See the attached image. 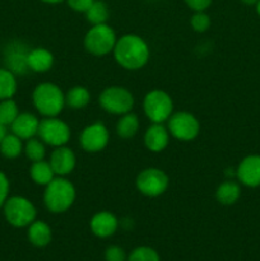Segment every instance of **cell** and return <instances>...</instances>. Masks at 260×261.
<instances>
[{
    "mask_svg": "<svg viewBox=\"0 0 260 261\" xmlns=\"http://www.w3.org/2000/svg\"><path fill=\"white\" fill-rule=\"evenodd\" d=\"M112 53L116 63L126 70H139L145 66L150 56L148 43L140 36L133 33L117 38Z\"/></svg>",
    "mask_w": 260,
    "mask_h": 261,
    "instance_id": "6da1fadb",
    "label": "cell"
},
{
    "mask_svg": "<svg viewBox=\"0 0 260 261\" xmlns=\"http://www.w3.org/2000/svg\"><path fill=\"white\" fill-rule=\"evenodd\" d=\"M75 188L66 178L55 177L48 185H46L43 193V203L51 213H64L74 204L75 200Z\"/></svg>",
    "mask_w": 260,
    "mask_h": 261,
    "instance_id": "7a4b0ae2",
    "label": "cell"
},
{
    "mask_svg": "<svg viewBox=\"0 0 260 261\" xmlns=\"http://www.w3.org/2000/svg\"><path fill=\"white\" fill-rule=\"evenodd\" d=\"M33 106L45 117H56L65 107V94L54 83H41L33 89Z\"/></svg>",
    "mask_w": 260,
    "mask_h": 261,
    "instance_id": "3957f363",
    "label": "cell"
},
{
    "mask_svg": "<svg viewBox=\"0 0 260 261\" xmlns=\"http://www.w3.org/2000/svg\"><path fill=\"white\" fill-rule=\"evenodd\" d=\"M116 41V33L110 25L96 24L84 36V48L94 56H105L114 51Z\"/></svg>",
    "mask_w": 260,
    "mask_h": 261,
    "instance_id": "277c9868",
    "label": "cell"
},
{
    "mask_svg": "<svg viewBox=\"0 0 260 261\" xmlns=\"http://www.w3.org/2000/svg\"><path fill=\"white\" fill-rule=\"evenodd\" d=\"M144 114L152 122L163 124L173 114V102L170 94L162 89L148 92L143 101Z\"/></svg>",
    "mask_w": 260,
    "mask_h": 261,
    "instance_id": "5b68a950",
    "label": "cell"
},
{
    "mask_svg": "<svg viewBox=\"0 0 260 261\" xmlns=\"http://www.w3.org/2000/svg\"><path fill=\"white\" fill-rule=\"evenodd\" d=\"M3 208H4L5 219L13 227L23 228L36 221L37 212H36L35 205L27 198H23V196L8 198Z\"/></svg>",
    "mask_w": 260,
    "mask_h": 261,
    "instance_id": "8992f818",
    "label": "cell"
},
{
    "mask_svg": "<svg viewBox=\"0 0 260 261\" xmlns=\"http://www.w3.org/2000/svg\"><path fill=\"white\" fill-rule=\"evenodd\" d=\"M98 102L102 109L109 114L124 115L132 111L134 106V97L132 92L124 87L111 86L102 91Z\"/></svg>",
    "mask_w": 260,
    "mask_h": 261,
    "instance_id": "52a82bcc",
    "label": "cell"
},
{
    "mask_svg": "<svg viewBox=\"0 0 260 261\" xmlns=\"http://www.w3.org/2000/svg\"><path fill=\"white\" fill-rule=\"evenodd\" d=\"M38 138L51 147H63L70 139V127L58 117H45L38 125Z\"/></svg>",
    "mask_w": 260,
    "mask_h": 261,
    "instance_id": "ba28073f",
    "label": "cell"
},
{
    "mask_svg": "<svg viewBox=\"0 0 260 261\" xmlns=\"http://www.w3.org/2000/svg\"><path fill=\"white\" fill-rule=\"evenodd\" d=\"M167 129L173 138L183 142H190L199 135L200 124L193 114L186 111L175 112L167 120Z\"/></svg>",
    "mask_w": 260,
    "mask_h": 261,
    "instance_id": "9c48e42d",
    "label": "cell"
},
{
    "mask_svg": "<svg viewBox=\"0 0 260 261\" xmlns=\"http://www.w3.org/2000/svg\"><path fill=\"white\" fill-rule=\"evenodd\" d=\"M168 184H170V178L166 175L165 171L154 167L143 170L135 180V185L140 194L149 198L162 195L167 190Z\"/></svg>",
    "mask_w": 260,
    "mask_h": 261,
    "instance_id": "30bf717a",
    "label": "cell"
},
{
    "mask_svg": "<svg viewBox=\"0 0 260 261\" xmlns=\"http://www.w3.org/2000/svg\"><path fill=\"white\" fill-rule=\"evenodd\" d=\"M110 134L102 122H94L83 129L81 134V145L86 152L97 153L107 147Z\"/></svg>",
    "mask_w": 260,
    "mask_h": 261,
    "instance_id": "8fae6325",
    "label": "cell"
},
{
    "mask_svg": "<svg viewBox=\"0 0 260 261\" xmlns=\"http://www.w3.org/2000/svg\"><path fill=\"white\" fill-rule=\"evenodd\" d=\"M237 180L247 188L260 186V155L250 154L239 163L236 168Z\"/></svg>",
    "mask_w": 260,
    "mask_h": 261,
    "instance_id": "7c38bea8",
    "label": "cell"
},
{
    "mask_svg": "<svg viewBox=\"0 0 260 261\" xmlns=\"http://www.w3.org/2000/svg\"><path fill=\"white\" fill-rule=\"evenodd\" d=\"M48 162H50L55 175L64 177L73 172V170L75 168L76 158L70 148L63 145V147H58L51 153Z\"/></svg>",
    "mask_w": 260,
    "mask_h": 261,
    "instance_id": "4fadbf2b",
    "label": "cell"
},
{
    "mask_svg": "<svg viewBox=\"0 0 260 261\" xmlns=\"http://www.w3.org/2000/svg\"><path fill=\"white\" fill-rule=\"evenodd\" d=\"M89 226H91V231L94 236L99 237V239H107L117 231L119 219L111 212L102 211L92 217Z\"/></svg>",
    "mask_w": 260,
    "mask_h": 261,
    "instance_id": "5bb4252c",
    "label": "cell"
},
{
    "mask_svg": "<svg viewBox=\"0 0 260 261\" xmlns=\"http://www.w3.org/2000/svg\"><path fill=\"white\" fill-rule=\"evenodd\" d=\"M28 53L30 50H27V47L22 43H12L5 51V63H7L8 70L12 71L13 74H19V75L27 73L30 70L27 65Z\"/></svg>",
    "mask_w": 260,
    "mask_h": 261,
    "instance_id": "9a60e30c",
    "label": "cell"
},
{
    "mask_svg": "<svg viewBox=\"0 0 260 261\" xmlns=\"http://www.w3.org/2000/svg\"><path fill=\"white\" fill-rule=\"evenodd\" d=\"M168 142H170V132L163 124L153 122L144 134V144L150 152H162L168 145Z\"/></svg>",
    "mask_w": 260,
    "mask_h": 261,
    "instance_id": "2e32d148",
    "label": "cell"
},
{
    "mask_svg": "<svg viewBox=\"0 0 260 261\" xmlns=\"http://www.w3.org/2000/svg\"><path fill=\"white\" fill-rule=\"evenodd\" d=\"M38 125H40V120L37 119V116L31 112H23L18 115L10 126H12L13 134H15L22 140H28L37 135Z\"/></svg>",
    "mask_w": 260,
    "mask_h": 261,
    "instance_id": "e0dca14e",
    "label": "cell"
},
{
    "mask_svg": "<svg viewBox=\"0 0 260 261\" xmlns=\"http://www.w3.org/2000/svg\"><path fill=\"white\" fill-rule=\"evenodd\" d=\"M27 65L33 73H46L53 68L54 55L47 48H32L27 55Z\"/></svg>",
    "mask_w": 260,
    "mask_h": 261,
    "instance_id": "ac0fdd59",
    "label": "cell"
},
{
    "mask_svg": "<svg viewBox=\"0 0 260 261\" xmlns=\"http://www.w3.org/2000/svg\"><path fill=\"white\" fill-rule=\"evenodd\" d=\"M28 240L36 247L47 246L53 239V232L50 226L43 221H33L28 226Z\"/></svg>",
    "mask_w": 260,
    "mask_h": 261,
    "instance_id": "d6986e66",
    "label": "cell"
},
{
    "mask_svg": "<svg viewBox=\"0 0 260 261\" xmlns=\"http://www.w3.org/2000/svg\"><path fill=\"white\" fill-rule=\"evenodd\" d=\"M241 195V188L237 182L227 180L217 188L216 198L222 205H233Z\"/></svg>",
    "mask_w": 260,
    "mask_h": 261,
    "instance_id": "ffe728a7",
    "label": "cell"
},
{
    "mask_svg": "<svg viewBox=\"0 0 260 261\" xmlns=\"http://www.w3.org/2000/svg\"><path fill=\"white\" fill-rule=\"evenodd\" d=\"M30 175L31 178L33 180V182L41 186L48 185L56 176L53 167H51L50 162H46L45 160L38 161V162H33L32 166H31Z\"/></svg>",
    "mask_w": 260,
    "mask_h": 261,
    "instance_id": "44dd1931",
    "label": "cell"
},
{
    "mask_svg": "<svg viewBox=\"0 0 260 261\" xmlns=\"http://www.w3.org/2000/svg\"><path fill=\"white\" fill-rule=\"evenodd\" d=\"M139 130V119L132 111L121 115L116 124V133L122 139H130L134 137Z\"/></svg>",
    "mask_w": 260,
    "mask_h": 261,
    "instance_id": "7402d4cb",
    "label": "cell"
},
{
    "mask_svg": "<svg viewBox=\"0 0 260 261\" xmlns=\"http://www.w3.org/2000/svg\"><path fill=\"white\" fill-rule=\"evenodd\" d=\"M89 101H91V93L83 86L73 87L65 94V105L74 110L84 109L89 103Z\"/></svg>",
    "mask_w": 260,
    "mask_h": 261,
    "instance_id": "603a6c76",
    "label": "cell"
},
{
    "mask_svg": "<svg viewBox=\"0 0 260 261\" xmlns=\"http://www.w3.org/2000/svg\"><path fill=\"white\" fill-rule=\"evenodd\" d=\"M0 152L5 158L9 160H14V158L19 157L20 153L23 152V144L22 139L18 138L15 134H7L4 139L0 142Z\"/></svg>",
    "mask_w": 260,
    "mask_h": 261,
    "instance_id": "cb8c5ba5",
    "label": "cell"
},
{
    "mask_svg": "<svg viewBox=\"0 0 260 261\" xmlns=\"http://www.w3.org/2000/svg\"><path fill=\"white\" fill-rule=\"evenodd\" d=\"M17 87L15 74L8 69L0 68V101L12 98L17 92Z\"/></svg>",
    "mask_w": 260,
    "mask_h": 261,
    "instance_id": "d4e9b609",
    "label": "cell"
},
{
    "mask_svg": "<svg viewBox=\"0 0 260 261\" xmlns=\"http://www.w3.org/2000/svg\"><path fill=\"white\" fill-rule=\"evenodd\" d=\"M87 20L91 23L92 25L96 24H103L107 22L110 17V12L107 5L101 0H94L93 4L91 5L88 10L86 12Z\"/></svg>",
    "mask_w": 260,
    "mask_h": 261,
    "instance_id": "484cf974",
    "label": "cell"
},
{
    "mask_svg": "<svg viewBox=\"0 0 260 261\" xmlns=\"http://www.w3.org/2000/svg\"><path fill=\"white\" fill-rule=\"evenodd\" d=\"M24 153L27 155L28 160L31 162H38V161L45 160L46 155V148L45 144L41 139H36V138H31L27 140L24 147Z\"/></svg>",
    "mask_w": 260,
    "mask_h": 261,
    "instance_id": "4316f807",
    "label": "cell"
},
{
    "mask_svg": "<svg viewBox=\"0 0 260 261\" xmlns=\"http://www.w3.org/2000/svg\"><path fill=\"white\" fill-rule=\"evenodd\" d=\"M18 115H19V109L12 98L0 101V122L3 125H5V126L12 125Z\"/></svg>",
    "mask_w": 260,
    "mask_h": 261,
    "instance_id": "83f0119b",
    "label": "cell"
},
{
    "mask_svg": "<svg viewBox=\"0 0 260 261\" xmlns=\"http://www.w3.org/2000/svg\"><path fill=\"white\" fill-rule=\"evenodd\" d=\"M127 261H161L160 255L154 249L148 246L137 247L127 257Z\"/></svg>",
    "mask_w": 260,
    "mask_h": 261,
    "instance_id": "f1b7e54d",
    "label": "cell"
},
{
    "mask_svg": "<svg viewBox=\"0 0 260 261\" xmlns=\"http://www.w3.org/2000/svg\"><path fill=\"white\" fill-rule=\"evenodd\" d=\"M190 24L194 31L203 33L205 32V31H208V28L211 27V18H209V15L205 14L204 12H196L195 14L191 17Z\"/></svg>",
    "mask_w": 260,
    "mask_h": 261,
    "instance_id": "f546056e",
    "label": "cell"
},
{
    "mask_svg": "<svg viewBox=\"0 0 260 261\" xmlns=\"http://www.w3.org/2000/svg\"><path fill=\"white\" fill-rule=\"evenodd\" d=\"M106 261H126V254L120 246H110L105 251Z\"/></svg>",
    "mask_w": 260,
    "mask_h": 261,
    "instance_id": "4dcf8cb0",
    "label": "cell"
},
{
    "mask_svg": "<svg viewBox=\"0 0 260 261\" xmlns=\"http://www.w3.org/2000/svg\"><path fill=\"white\" fill-rule=\"evenodd\" d=\"M8 195H9V180L3 172H0V208L7 201Z\"/></svg>",
    "mask_w": 260,
    "mask_h": 261,
    "instance_id": "1f68e13d",
    "label": "cell"
},
{
    "mask_svg": "<svg viewBox=\"0 0 260 261\" xmlns=\"http://www.w3.org/2000/svg\"><path fill=\"white\" fill-rule=\"evenodd\" d=\"M94 0H68L69 7L79 13H86L91 8Z\"/></svg>",
    "mask_w": 260,
    "mask_h": 261,
    "instance_id": "d6a6232c",
    "label": "cell"
},
{
    "mask_svg": "<svg viewBox=\"0 0 260 261\" xmlns=\"http://www.w3.org/2000/svg\"><path fill=\"white\" fill-rule=\"evenodd\" d=\"M185 3L195 12H204L212 4V0H185Z\"/></svg>",
    "mask_w": 260,
    "mask_h": 261,
    "instance_id": "836d02e7",
    "label": "cell"
},
{
    "mask_svg": "<svg viewBox=\"0 0 260 261\" xmlns=\"http://www.w3.org/2000/svg\"><path fill=\"white\" fill-rule=\"evenodd\" d=\"M5 135H7V126H5V125H3L2 122H0V142L4 139Z\"/></svg>",
    "mask_w": 260,
    "mask_h": 261,
    "instance_id": "e575fe53",
    "label": "cell"
},
{
    "mask_svg": "<svg viewBox=\"0 0 260 261\" xmlns=\"http://www.w3.org/2000/svg\"><path fill=\"white\" fill-rule=\"evenodd\" d=\"M41 2L48 3V4H58V3H61V2H64V0H41Z\"/></svg>",
    "mask_w": 260,
    "mask_h": 261,
    "instance_id": "d590c367",
    "label": "cell"
},
{
    "mask_svg": "<svg viewBox=\"0 0 260 261\" xmlns=\"http://www.w3.org/2000/svg\"><path fill=\"white\" fill-rule=\"evenodd\" d=\"M242 2H244L245 4H247V5H252V4H256L259 0H242Z\"/></svg>",
    "mask_w": 260,
    "mask_h": 261,
    "instance_id": "8d00e7d4",
    "label": "cell"
},
{
    "mask_svg": "<svg viewBox=\"0 0 260 261\" xmlns=\"http://www.w3.org/2000/svg\"><path fill=\"white\" fill-rule=\"evenodd\" d=\"M256 12H257V14L260 15V0L256 3Z\"/></svg>",
    "mask_w": 260,
    "mask_h": 261,
    "instance_id": "74e56055",
    "label": "cell"
}]
</instances>
